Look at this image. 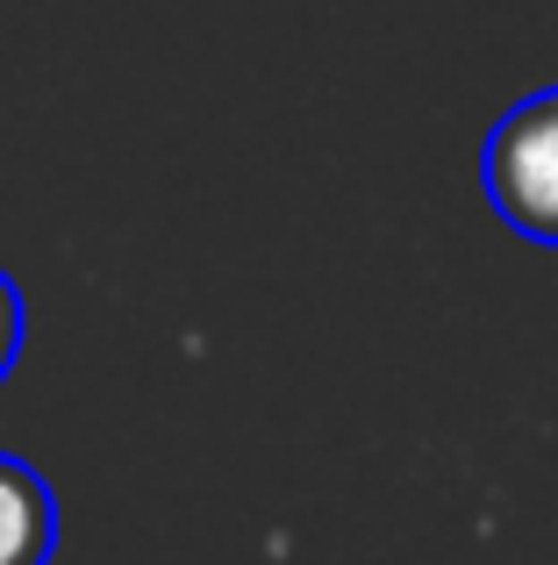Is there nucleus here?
I'll use <instances>...</instances> for the list:
<instances>
[{
	"mask_svg": "<svg viewBox=\"0 0 558 565\" xmlns=\"http://www.w3.org/2000/svg\"><path fill=\"white\" fill-rule=\"evenodd\" d=\"M480 186L494 215L530 244H558V86L523 94L480 151Z\"/></svg>",
	"mask_w": 558,
	"mask_h": 565,
	"instance_id": "1",
	"label": "nucleus"
},
{
	"mask_svg": "<svg viewBox=\"0 0 558 565\" xmlns=\"http://www.w3.org/2000/svg\"><path fill=\"white\" fill-rule=\"evenodd\" d=\"M57 552V501L29 458L0 451V565H51Z\"/></svg>",
	"mask_w": 558,
	"mask_h": 565,
	"instance_id": "2",
	"label": "nucleus"
},
{
	"mask_svg": "<svg viewBox=\"0 0 558 565\" xmlns=\"http://www.w3.org/2000/svg\"><path fill=\"white\" fill-rule=\"evenodd\" d=\"M22 294H14V279L0 273V380L14 373V359H22Z\"/></svg>",
	"mask_w": 558,
	"mask_h": 565,
	"instance_id": "3",
	"label": "nucleus"
}]
</instances>
